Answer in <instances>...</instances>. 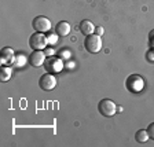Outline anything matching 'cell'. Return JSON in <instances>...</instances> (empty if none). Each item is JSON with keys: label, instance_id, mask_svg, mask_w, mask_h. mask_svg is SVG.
<instances>
[{"label": "cell", "instance_id": "9a60e30c", "mask_svg": "<svg viewBox=\"0 0 154 147\" xmlns=\"http://www.w3.org/2000/svg\"><path fill=\"white\" fill-rule=\"evenodd\" d=\"M147 133H149V138L153 139V140H154V122H151V124L149 125V128H147Z\"/></svg>", "mask_w": 154, "mask_h": 147}, {"label": "cell", "instance_id": "52a82bcc", "mask_svg": "<svg viewBox=\"0 0 154 147\" xmlns=\"http://www.w3.org/2000/svg\"><path fill=\"white\" fill-rule=\"evenodd\" d=\"M38 85L43 91H52L57 87V77L52 73H45L40 77L38 80Z\"/></svg>", "mask_w": 154, "mask_h": 147}, {"label": "cell", "instance_id": "6da1fadb", "mask_svg": "<svg viewBox=\"0 0 154 147\" xmlns=\"http://www.w3.org/2000/svg\"><path fill=\"white\" fill-rule=\"evenodd\" d=\"M84 47L88 52L91 54H96V52L100 51L102 48V38L98 35H88L85 36V40H84Z\"/></svg>", "mask_w": 154, "mask_h": 147}, {"label": "cell", "instance_id": "44dd1931", "mask_svg": "<svg viewBox=\"0 0 154 147\" xmlns=\"http://www.w3.org/2000/svg\"><path fill=\"white\" fill-rule=\"evenodd\" d=\"M95 30H96V35H98V36H102L103 35V28H102V26H99V28H95Z\"/></svg>", "mask_w": 154, "mask_h": 147}, {"label": "cell", "instance_id": "e0dca14e", "mask_svg": "<svg viewBox=\"0 0 154 147\" xmlns=\"http://www.w3.org/2000/svg\"><path fill=\"white\" fill-rule=\"evenodd\" d=\"M149 45H150V48H154V29L149 33Z\"/></svg>", "mask_w": 154, "mask_h": 147}, {"label": "cell", "instance_id": "d6986e66", "mask_svg": "<svg viewBox=\"0 0 154 147\" xmlns=\"http://www.w3.org/2000/svg\"><path fill=\"white\" fill-rule=\"evenodd\" d=\"M44 54H45V57H52V55H54V48L45 47L44 48Z\"/></svg>", "mask_w": 154, "mask_h": 147}, {"label": "cell", "instance_id": "7a4b0ae2", "mask_svg": "<svg viewBox=\"0 0 154 147\" xmlns=\"http://www.w3.org/2000/svg\"><path fill=\"white\" fill-rule=\"evenodd\" d=\"M125 87L127 90L132 93H138L144 88V80L139 74H131L125 81Z\"/></svg>", "mask_w": 154, "mask_h": 147}, {"label": "cell", "instance_id": "5b68a950", "mask_svg": "<svg viewBox=\"0 0 154 147\" xmlns=\"http://www.w3.org/2000/svg\"><path fill=\"white\" fill-rule=\"evenodd\" d=\"M44 67L47 73H59L62 72L63 69V63H62V59L61 58H57V57H48L44 62Z\"/></svg>", "mask_w": 154, "mask_h": 147}, {"label": "cell", "instance_id": "9c48e42d", "mask_svg": "<svg viewBox=\"0 0 154 147\" xmlns=\"http://www.w3.org/2000/svg\"><path fill=\"white\" fill-rule=\"evenodd\" d=\"M14 59H15V54L11 48L6 47L2 50V63L3 65H10V63H14Z\"/></svg>", "mask_w": 154, "mask_h": 147}, {"label": "cell", "instance_id": "3957f363", "mask_svg": "<svg viewBox=\"0 0 154 147\" xmlns=\"http://www.w3.org/2000/svg\"><path fill=\"white\" fill-rule=\"evenodd\" d=\"M48 44V38L44 33H40V32H36L30 36L29 38V45L32 47V50H44Z\"/></svg>", "mask_w": 154, "mask_h": 147}, {"label": "cell", "instance_id": "4fadbf2b", "mask_svg": "<svg viewBox=\"0 0 154 147\" xmlns=\"http://www.w3.org/2000/svg\"><path fill=\"white\" fill-rule=\"evenodd\" d=\"M135 140L138 143L143 144L149 140V133H147V129H139L136 133H135Z\"/></svg>", "mask_w": 154, "mask_h": 147}, {"label": "cell", "instance_id": "ba28073f", "mask_svg": "<svg viewBox=\"0 0 154 147\" xmlns=\"http://www.w3.org/2000/svg\"><path fill=\"white\" fill-rule=\"evenodd\" d=\"M45 62V54L43 50H35L29 57V63L33 67H40Z\"/></svg>", "mask_w": 154, "mask_h": 147}, {"label": "cell", "instance_id": "ac0fdd59", "mask_svg": "<svg viewBox=\"0 0 154 147\" xmlns=\"http://www.w3.org/2000/svg\"><path fill=\"white\" fill-rule=\"evenodd\" d=\"M57 36L58 35H50V36H47V38H48V44H55L57 43Z\"/></svg>", "mask_w": 154, "mask_h": 147}, {"label": "cell", "instance_id": "7c38bea8", "mask_svg": "<svg viewBox=\"0 0 154 147\" xmlns=\"http://www.w3.org/2000/svg\"><path fill=\"white\" fill-rule=\"evenodd\" d=\"M13 74V69L8 66V65H3L2 66V72H0V80L6 83V81L10 80V77Z\"/></svg>", "mask_w": 154, "mask_h": 147}, {"label": "cell", "instance_id": "8fae6325", "mask_svg": "<svg viewBox=\"0 0 154 147\" xmlns=\"http://www.w3.org/2000/svg\"><path fill=\"white\" fill-rule=\"evenodd\" d=\"M55 33H57L58 36H67L70 33V25H69L66 21L58 22L57 26H55Z\"/></svg>", "mask_w": 154, "mask_h": 147}, {"label": "cell", "instance_id": "30bf717a", "mask_svg": "<svg viewBox=\"0 0 154 147\" xmlns=\"http://www.w3.org/2000/svg\"><path fill=\"white\" fill-rule=\"evenodd\" d=\"M79 29H80V32L83 33L84 36L92 35V33L95 32V26H94V23L91 22L90 19H84V21H81L80 25H79Z\"/></svg>", "mask_w": 154, "mask_h": 147}, {"label": "cell", "instance_id": "2e32d148", "mask_svg": "<svg viewBox=\"0 0 154 147\" xmlns=\"http://www.w3.org/2000/svg\"><path fill=\"white\" fill-rule=\"evenodd\" d=\"M146 58H147L149 62H154V48H150L146 54Z\"/></svg>", "mask_w": 154, "mask_h": 147}, {"label": "cell", "instance_id": "ffe728a7", "mask_svg": "<svg viewBox=\"0 0 154 147\" xmlns=\"http://www.w3.org/2000/svg\"><path fill=\"white\" fill-rule=\"evenodd\" d=\"M61 58H63V59H67V58H70V51H66V50H63V51H61Z\"/></svg>", "mask_w": 154, "mask_h": 147}, {"label": "cell", "instance_id": "277c9868", "mask_svg": "<svg viewBox=\"0 0 154 147\" xmlns=\"http://www.w3.org/2000/svg\"><path fill=\"white\" fill-rule=\"evenodd\" d=\"M98 110H99V113L103 115V117H112V115L116 114V112H117V106H116V103L113 102L112 99H102L99 102V105H98Z\"/></svg>", "mask_w": 154, "mask_h": 147}, {"label": "cell", "instance_id": "8992f818", "mask_svg": "<svg viewBox=\"0 0 154 147\" xmlns=\"http://www.w3.org/2000/svg\"><path fill=\"white\" fill-rule=\"evenodd\" d=\"M32 26L35 29L36 32H40V33H45L51 29V21L47 18V17H43V15H38L33 19Z\"/></svg>", "mask_w": 154, "mask_h": 147}, {"label": "cell", "instance_id": "5bb4252c", "mask_svg": "<svg viewBox=\"0 0 154 147\" xmlns=\"http://www.w3.org/2000/svg\"><path fill=\"white\" fill-rule=\"evenodd\" d=\"M25 63H26V58H25V55H22V54H18V55H15V59H14V66L15 67H22V66H25Z\"/></svg>", "mask_w": 154, "mask_h": 147}]
</instances>
